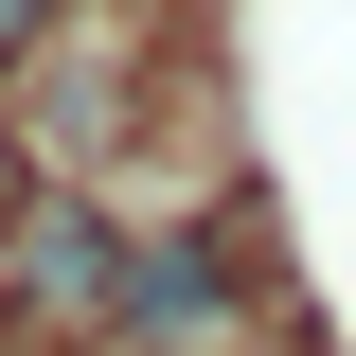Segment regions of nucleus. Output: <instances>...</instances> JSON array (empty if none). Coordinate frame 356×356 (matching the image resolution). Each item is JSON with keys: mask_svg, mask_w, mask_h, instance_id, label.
<instances>
[{"mask_svg": "<svg viewBox=\"0 0 356 356\" xmlns=\"http://www.w3.org/2000/svg\"><path fill=\"white\" fill-rule=\"evenodd\" d=\"M125 267H143V250L89 214V196H54V214H36V303H54V321H89V303L125 321Z\"/></svg>", "mask_w": 356, "mask_h": 356, "instance_id": "1", "label": "nucleus"}, {"mask_svg": "<svg viewBox=\"0 0 356 356\" xmlns=\"http://www.w3.org/2000/svg\"><path fill=\"white\" fill-rule=\"evenodd\" d=\"M36 36H54V0H0V54H36Z\"/></svg>", "mask_w": 356, "mask_h": 356, "instance_id": "2", "label": "nucleus"}]
</instances>
